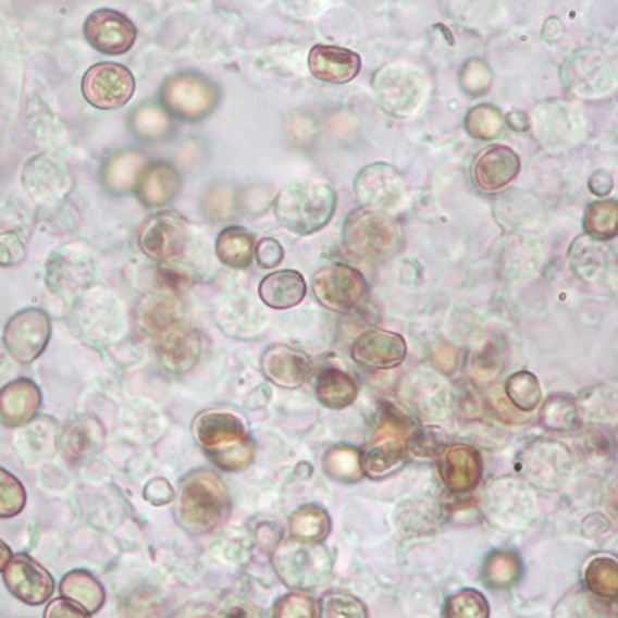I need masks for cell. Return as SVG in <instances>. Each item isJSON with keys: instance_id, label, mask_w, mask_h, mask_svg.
I'll use <instances>...</instances> for the list:
<instances>
[{"instance_id": "d6986e66", "label": "cell", "mask_w": 618, "mask_h": 618, "mask_svg": "<svg viewBox=\"0 0 618 618\" xmlns=\"http://www.w3.org/2000/svg\"><path fill=\"white\" fill-rule=\"evenodd\" d=\"M520 168V157L511 147H485L473 160V184L485 194H498L518 177Z\"/></svg>"}, {"instance_id": "7bdbcfd3", "label": "cell", "mask_w": 618, "mask_h": 618, "mask_svg": "<svg viewBox=\"0 0 618 618\" xmlns=\"http://www.w3.org/2000/svg\"><path fill=\"white\" fill-rule=\"evenodd\" d=\"M444 617L448 618H489V600L475 589H461L452 594L444 604Z\"/></svg>"}, {"instance_id": "03108f58", "label": "cell", "mask_w": 618, "mask_h": 618, "mask_svg": "<svg viewBox=\"0 0 618 618\" xmlns=\"http://www.w3.org/2000/svg\"><path fill=\"white\" fill-rule=\"evenodd\" d=\"M10 557H12V549H10L8 544L0 541V572L4 570V567H7L8 561H10Z\"/></svg>"}, {"instance_id": "f546056e", "label": "cell", "mask_w": 618, "mask_h": 618, "mask_svg": "<svg viewBox=\"0 0 618 618\" xmlns=\"http://www.w3.org/2000/svg\"><path fill=\"white\" fill-rule=\"evenodd\" d=\"M524 563L512 549H493L481 567V581L491 591H509L522 580Z\"/></svg>"}, {"instance_id": "8fae6325", "label": "cell", "mask_w": 618, "mask_h": 618, "mask_svg": "<svg viewBox=\"0 0 618 618\" xmlns=\"http://www.w3.org/2000/svg\"><path fill=\"white\" fill-rule=\"evenodd\" d=\"M51 338V318L39 309H25L13 314L4 329V346L12 359L30 364L44 354Z\"/></svg>"}, {"instance_id": "be15d7a7", "label": "cell", "mask_w": 618, "mask_h": 618, "mask_svg": "<svg viewBox=\"0 0 618 618\" xmlns=\"http://www.w3.org/2000/svg\"><path fill=\"white\" fill-rule=\"evenodd\" d=\"M433 362L441 372L452 373L455 368L459 367V351L454 346L444 344V346L436 347Z\"/></svg>"}, {"instance_id": "8d00e7d4", "label": "cell", "mask_w": 618, "mask_h": 618, "mask_svg": "<svg viewBox=\"0 0 618 618\" xmlns=\"http://www.w3.org/2000/svg\"><path fill=\"white\" fill-rule=\"evenodd\" d=\"M585 591L606 602H615L618 596V563L611 556H596L583 570Z\"/></svg>"}, {"instance_id": "f1b7e54d", "label": "cell", "mask_w": 618, "mask_h": 618, "mask_svg": "<svg viewBox=\"0 0 618 618\" xmlns=\"http://www.w3.org/2000/svg\"><path fill=\"white\" fill-rule=\"evenodd\" d=\"M409 459L404 438H375L372 448L362 454V473L370 480H385L398 473Z\"/></svg>"}, {"instance_id": "44dd1931", "label": "cell", "mask_w": 618, "mask_h": 618, "mask_svg": "<svg viewBox=\"0 0 618 618\" xmlns=\"http://www.w3.org/2000/svg\"><path fill=\"white\" fill-rule=\"evenodd\" d=\"M133 191L147 209H162L181 191V175L168 162H151L144 165Z\"/></svg>"}, {"instance_id": "2e32d148", "label": "cell", "mask_w": 618, "mask_h": 618, "mask_svg": "<svg viewBox=\"0 0 618 618\" xmlns=\"http://www.w3.org/2000/svg\"><path fill=\"white\" fill-rule=\"evenodd\" d=\"M355 191L364 209L388 212L404 201V177L392 165H368L357 175Z\"/></svg>"}, {"instance_id": "7dc6e473", "label": "cell", "mask_w": 618, "mask_h": 618, "mask_svg": "<svg viewBox=\"0 0 618 618\" xmlns=\"http://www.w3.org/2000/svg\"><path fill=\"white\" fill-rule=\"evenodd\" d=\"M320 606L322 618H368V607L357 596L349 593H329Z\"/></svg>"}, {"instance_id": "ab89813d", "label": "cell", "mask_w": 618, "mask_h": 618, "mask_svg": "<svg viewBox=\"0 0 618 618\" xmlns=\"http://www.w3.org/2000/svg\"><path fill=\"white\" fill-rule=\"evenodd\" d=\"M504 392L518 412H535L543 401L541 383L536 375L528 370L511 373L504 383Z\"/></svg>"}, {"instance_id": "f35d334b", "label": "cell", "mask_w": 618, "mask_h": 618, "mask_svg": "<svg viewBox=\"0 0 618 618\" xmlns=\"http://www.w3.org/2000/svg\"><path fill=\"white\" fill-rule=\"evenodd\" d=\"M323 470L338 483H357L362 473V452L354 446H333L323 455Z\"/></svg>"}, {"instance_id": "e0dca14e", "label": "cell", "mask_w": 618, "mask_h": 618, "mask_svg": "<svg viewBox=\"0 0 618 618\" xmlns=\"http://www.w3.org/2000/svg\"><path fill=\"white\" fill-rule=\"evenodd\" d=\"M2 574L8 591L26 606H41L54 593V580L47 568L23 554L10 557Z\"/></svg>"}, {"instance_id": "ffe728a7", "label": "cell", "mask_w": 618, "mask_h": 618, "mask_svg": "<svg viewBox=\"0 0 618 618\" xmlns=\"http://www.w3.org/2000/svg\"><path fill=\"white\" fill-rule=\"evenodd\" d=\"M441 478L444 486L455 494L472 493L483 475V457L470 444H449L442 452Z\"/></svg>"}, {"instance_id": "3957f363", "label": "cell", "mask_w": 618, "mask_h": 618, "mask_svg": "<svg viewBox=\"0 0 618 618\" xmlns=\"http://www.w3.org/2000/svg\"><path fill=\"white\" fill-rule=\"evenodd\" d=\"M342 240L347 251L364 260H386L404 247V228L381 210L357 209L347 215Z\"/></svg>"}, {"instance_id": "277c9868", "label": "cell", "mask_w": 618, "mask_h": 618, "mask_svg": "<svg viewBox=\"0 0 618 618\" xmlns=\"http://www.w3.org/2000/svg\"><path fill=\"white\" fill-rule=\"evenodd\" d=\"M228 511L227 486L210 470L189 473L181 486L178 520L191 533H209Z\"/></svg>"}, {"instance_id": "6da1fadb", "label": "cell", "mask_w": 618, "mask_h": 618, "mask_svg": "<svg viewBox=\"0 0 618 618\" xmlns=\"http://www.w3.org/2000/svg\"><path fill=\"white\" fill-rule=\"evenodd\" d=\"M194 436L210 461L225 472H242L255 462V441L233 410H202L194 422Z\"/></svg>"}, {"instance_id": "30bf717a", "label": "cell", "mask_w": 618, "mask_h": 618, "mask_svg": "<svg viewBox=\"0 0 618 618\" xmlns=\"http://www.w3.org/2000/svg\"><path fill=\"white\" fill-rule=\"evenodd\" d=\"M136 81L121 63H97L83 78L84 99L95 108L115 110L133 99Z\"/></svg>"}, {"instance_id": "f907efd6", "label": "cell", "mask_w": 618, "mask_h": 618, "mask_svg": "<svg viewBox=\"0 0 618 618\" xmlns=\"http://www.w3.org/2000/svg\"><path fill=\"white\" fill-rule=\"evenodd\" d=\"M452 401L461 418H480L485 412V399L481 398L480 391L468 381H459L455 385Z\"/></svg>"}, {"instance_id": "6125c7cd", "label": "cell", "mask_w": 618, "mask_h": 618, "mask_svg": "<svg viewBox=\"0 0 618 618\" xmlns=\"http://www.w3.org/2000/svg\"><path fill=\"white\" fill-rule=\"evenodd\" d=\"M45 618H86L89 617L88 613L84 611L83 607L76 606L71 600L58 598L51 602L47 609H45Z\"/></svg>"}, {"instance_id": "6f0895ef", "label": "cell", "mask_w": 618, "mask_h": 618, "mask_svg": "<svg viewBox=\"0 0 618 618\" xmlns=\"http://www.w3.org/2000/svg\"><path fill=\"white\" fill-rule=\"evenodd\" d=\"M26 247L17 233L0 234V268L17 265L25 260Z\"/></svg>"}, {"instance_id": "83f0119b", "label": "cell", "mask_w": 618, "mask_h": 618, "mask_svg": "<svg viewBox=\"0 0 618 618\" xmlns=\"http://www.w3.org/2000/svg\"><path fill=\"white\" fill-rule=\"evenodd\" d=\"M136 316H138L139 327L149 335L157 336L164 329L181 322L183 318L181 296H175L170 292H158V294L146 296L139 301Z\"/></svg>"}, {"instance_id": "bcb514c9", "label": "cell", "mask_w": 618, "mask_h": 618, "mask_svg": "<svg viewBox=\"0 0 618 618\" xmlns=\"http://www.w3.org/2000/svg\"><path fill=\"white\" fill-rule=\"evenodd\" d=\"M417 425V420L410 417L409 412L399 409L398 405L381 404V407H379L378 436L375 438L392 436V438H404L405 441Z\"/></svg>"}, {"instance_id": "d4e9b609", "label": "cell", "mask_w": 618, "mask_h": 618, "mask_svg": "<svg viewBox=\"0 0 618 618\" xmlns=\"http://www.w3.org/2000/svg\"><path fill=\"white\" fill-rule=\"evenodd\" d=\"M259 296L273 310L294 309L307 296V283L296 270H279L265 275L259 286Z\"/></svg>"}, {"instance_id": "4dcf8cb0", "label": "cell", "mask_w": 618, "mask_h": 618, "mask_svg": "<svg viewBox=\"0 0 618 618\" xmlns=\"http://www.w3.org/2000/svg\"><path fill=\"white\" fill-rule=\"evenodd\" d=\"M60 594L63 598L71 600L76 606L83 607L88 615L101 611L107 602V593H104L101 581L86 570H71L63 576Z\"/></svg>"}, {"instance_id": "7a4b0ae2", "label": "cell", "mask_w": 618, "mask_h": 618, "mask_svg": "<svg viewBox=\"0 0 618 618\" xmlns=\"http://www.w3.org/2000/svg\"><path fill=\"white\" fill-rule=\"evenodd\" d=\"M336 212V191L325 183H296L275 199L279 225L296 236H310L327 227Z\"/></svg>"}, {"instance_id": "ee69618b", "label": "cell", "mask_w": 618, "mask_h": 618, "mask_svg": "<svg viewBox=\"0 0 618 618\" xmlns=\"http://www.w3.org/2000/svg\"><path fill=\"white\" fill-rule=\"evenodd\" d=\"M572 268L578 273V277L585 279V281H594L602 270H604V260H602V252L604 249L598 246V242L591 240L589 236H580L572 246Z\"/></svg>"}, {"instance_id": "91938a15", "label": "cell", "mask_w": 618, "mask_h": 618, "mask_svg": "<svg viewBox=\"0 0 618 618\" xmlns=\"http://www.w3.org/2000/svg\"><path fill=\"white\" fill-rule=\"evenodd\" d=\"M585 452H588L589 461L609 462L613 459V441L609 436L602 435V433H593L585 442Z\"/></svg>"}, {"instance_id": "9f6ffc18", "label": "cell", "mask_w": 618, "mask_h": 618, "mask_svg": "<svg viewBox=\"0 0 618 618\" xmlns=\"http://www.w3.org/2000/svg\"><path fill=\"white\" fill-rule=\"evenodd\" d=\"M493 84V71L480 60H470L461 70V86L470 95L485 94Z\"/></svg>"}, {"instance_id": "9c48e42d", "label": "cell", "mask_w": 618, "mask_h": 618, "mask_svg": "<svg viewBox=\"0 0 618 618\" xmlns=\"http://www.w3.org/2000/svg\"><path fill=\"white\" fill-rule=\"evenodd\" d=\"M312 292L325 309L338 314H354L367 304L368 283L354 265L335 262L314 273Z\"/></svg>"}, {"instance_id": "74e56055", "label": "cell", "mask_w": 618, "mask_h": 618, "mask_svg": "<svg viewBox=\"0 0 618 618\" xmlns=\"http://www.w3.org/2000/svg\"><path fill=\"white\" fill-rule=\"evenodd\" d=\"M583 231L591 240L609 242L617 238L618 202L615 199L591 202L583 214Z\"/></svg>"}, {"instance_id": "60d3db41", "label": "cell", "mask_w": 618, "mask_h": 618, "mask_svg": "<svg viewBox=\"0 0 618 618\" xmlns=\"http://www.w3.org/2000/svg\"><path fill=\"white\" fill-rule=\"evenodd\" d=\"M405 446H407L409 457L431 461V459L441 457L444 448L448 446V441H446L444 431L436 425H417L405 438Z\"/></svg>"}, {"instance_id": "cb8c5ba5", "label": "cell", "mask_w": 618, "mask_h": 618, "mask_svg": "<svg viewBox=\"0 0 618 618\" xmlns=\"http://www.w3.org/2000/svg\"><path fill=\"white\" fill-rule=\"evenodd\" d=\"M405 398L422 417L444 418L449 405V392L438 375L420 372L405 383Z\"/></svg>"}, {"instance_id": "836d02e7", "label": "cell", "mask_w": 618, "mask_h": 618, "mask_svg": "<svg viewBox=\"0 0 618 618\" xmlns=\"http://www.w3.org/2000/svg\"><path fill=\"white\" fill-rule=\"evenodd\" d=\"M146 158L141 152L118 151L112 157L107 158L102 168V178L104 186L114 194H125L133 191L134 184L138 181L139 173L146 165Z\"/></svg>"}, {"instance_id": "7c38bea8", "label": "cell", "mask_w": 618, "mask_h": 618, "mask_svg": "<svg viewBox=\"0 0 618 618\" xmlns=\"http://www.w3.org/2000/svg\"><path fill=\"white\" fill-rule=\"evenodd\" d=\"M188 227L183 215L173 210H158L139 228L138 244L147 257L158 262H170L184 251Z\"/></svg>"}, {"instance_id": "f5cc1de1", "label": "cell", "mask_w": 618, "mask_h": 618, "mask_svg": "<svg viewBox=\"0 0 618 618\" xmlns=\"http://www.w3.org/2000/svg\"><path fill=\"white\" fill-rule=\"evenodd\" d=\"M234 207H236V196L223 184L210 189L202 201V210L210 220H228L234 214Z\"/></svg>"}, {"instance_id": "5b68a950", "label": "cell", "mask_w": 618, "mask_h": 618, "mask_svg": "<svg viewBox=\"0 0 618 618\" xmlns=\"http://www.w3.org/2000/svg\"><path fill=\"white\" fill-rule=\"evenodd\" d=\"M273 568L286 588L292 591H314L333 572V557L323 543H305L284 539L272 556Z\"/></svg>"}, {"instance_id": "681fc988", "label": "cell", "mask_w": 618, "mask_h": 618, "mask_svg": "<svg viewBox=\"0 0 618 618\" xmlns=\"http://www.w3.org/2000/svg\"><path fill=\"white\" fill-rule=\"evenodd\" d=\"M25 505V486L13 473L0 467V518L17 517Z\"/></svg>"}, {"instance_id": "52a82bcc", "label": "cell", "mask_w": 618, "mask_h": 618, "mask_svg": "<svg viewBox=\"0 0 618 618\" xmlns=\"http://www.w3.org/2000/svg\"><path fill=\"white\" fill-rule=\"evenodd\" d=\"M481 505L489 522L499 530H526L535 517V496L530 486L518 478L491 481L483 491Z\"/></svg>"}, {"instance_id": "1f68e13d", "label": "cell", "mask_w": 618, "mask_h": 618, "mask_svg": "<svg viewBox=\"0 0 618 618\" xmlns=\"http://www.w3.org/2000/svg\"><path fill=\"white\" fill-rule=\"evenodd\" d=\"M539 425L548 433H574L581 428V412L572 396L552 394L546 401H541Z\"/></svg>"}, {"instance_id": "c3c4849f", "label": "cell", "mask_w": 618, "mask_h": 618, "mask_svg": "<svg viewBox=\"0 0 618 618\" xmlns=\"http://www.w3.org/2000/svg\"><path fill=\"white\" fill-rule=\"evenodd\" d=\"M273 617L275 618H318L320 617V606L310 594L305 591H294L284 594L273 606Z\"/></svg>"}, {"instance_id": "816d5d0a", "label": "cell", "mask_w": 618, "mask_h": 618, "mask_svg": "<svg viewBox=\"0 0 618 618\" xmlns=\"http://www.w3.org/2000/svg\"><path fill=\"white\" fill-rule=\"evenodd\" d=\"M580 407L581 417L591 418V420H615V412H617V404L615 398L609 396L607 391H589L585 396L578 401Z\"/></svg>"}, {"instance_id": "94428289", "label": "cell", "mask_w": 618, "mask_h": 618, "mask_svg": "<svg viewBox=\"0 0 618 618\" xmlns=\"http://www.w3.org/2000/svg\"><path fill=\"white\" fill-rule=\"evenodd\" d=\"M144 496H146L147 502H151L152 505L162 507V505H168L170 502H173L175 491H173V486L170 485V481L157 478V480H152L151 483H147Z\"/></svg>"}, {"instance_id": "8992f818", "label": "cell", "mask_w": 618, "mask_h": 618, "mask_svg": "<svg viewBox=\"0 0 618 618\" xmlns=\"http://www.w3.org/2000/svg\"><path fill=\"white\" fill-rule=\"evenodd\" d=\"M518 472L544 493H559L574 472V455L561 442L539 438L518 454Z\"/></svg>"}, {"instance_id": "4316f807", "label": "cell", "mask_w": 618, "mask_h": 618, "mask_svg": "<svg viewBox=\"0 0 618 618\" xmlns=\"http://www.w3.org/2000/svg\"><path fill=\"white\" fill-rule=\"evenodd\" d=\"M314 392L316 399L331 410L347 409L359 398L357 381L336 367H325L318 372Z\"/></svg>"}, {"instance_id": "db71d44e", "label": "cell", "mask_w": 618, "mask_h": 618, "mask_svg": "<svg viewBox=\"0 0 618 618\" xmlns=\"http://www.w3.org/2000/svg\"><path fill=\"white\" fill-rule=\"evenodd\" d=\"M157 281L160 291L170 292L175 296H181L191 286V275L188 270L183 265L171 264V260L162 262V265L158 268Z\"/></svg>"}, {"instance_id": "d590c367", "label": "cell", "mask_w": 618, "mask_h": 618, "mask_svg": "<svg viewBox=\"0 0 618 618\" xmlns=\"http://www.w3.org/2000/svg\"><path fill=\"white\" fill-rule=\"evenodd\" d=\"M438 520H441V507L431 499H407L396 509V524L407 535H425L435 530Z\"/></svg>"}, {"instance_id": "ac0fdd59", "label": "cell", "mask_w": 618, "mask_h": 618, "mask_svg": "<svg viewBox=\"0 0 618 618\" xmlns=\"http://www.w3.org/2000/svg\"><path fill=\"white\" fill-rule=\"evenodd\" d=\"M260 364L268 381L286 391H296L307 385L314 373V364L309 355L286 344L268 347Z\"/></svg>"}, {"instance_id": "5bb4252c", "label": "cell", "mask_w": 618, "mask_h": 618, "mask_svg": "<svg viewBox=\"0 0 618 618\" xmlns=\"http://www.w3.org/2000/svg\"><path fill=\"white\" fill-rule=\"evenodd\" d=\"M201 336L181 322L158 333L154 341V359L158 368L171 375H181L194 370L201 359Z\"/></svg>"}, {"instance_id": "7402d4cb", "label": "cell", "mask_w": 618, "mask_h": 618, "mask_svg": "<svg viewBox=\"0 0 618 618\" xmlns=\"http://www.w3.org/2000/svg\"><path fill=\"white\" fill-rule=\"evenodd\" d=\"M309 70L322 83H351L360 73V57L336 45H314L309 52Z\"/></svg>"}, {"instance_id": "11a10c76", "label": "cell", "mask_w": 618, "mask_h": 618, "mask_svg": "<svg viewBox=\"0 0 618 618\" xmlns=\"http://www.w3.org/2000/svg\"><path fill=\"white\" fill-rule=\"evenodd\" d=\"M470 370L473 378L480 381H489L494 375H498L502 370V354L498 347L494 346L493 342H486L485 346L473 355Z\"/></svg>"}, {"instance_id": "4fadbf2b", "label": "cell", "mask_w": 618, "mask_h": 618, "mask_svg": "<svg viewBox=\"0 0 618 618\" xmlns=\"http://www.w3.org/2000/svg\"><path fill=\"white\" fill-rule=\"evenodd\" d=\"M84 36L95 51L108 57H121L133 49L138 28L125 13L115 10H95L84 23Z\"/></svg>"}, {"instance_id": "b9f144b4", "label": "cell", "mask_w": 618, "mask_h": 618, "mask_svg": "<svg viewBox=\"0 0 618 618\" xmlns=\"http://www.w3.org/2000/svg\"><path fill=\"white\" fill-rule=\"evenodd\" d=\"M171 115L160 104H141L133 114L134 133L139 138L157 141L171 133Z\"/></svg>"}, {"instance_id": "680465c9", "label": "cell", "mask_w": 618, "mask_h": 618, "mask_svg": "<svg viewBox=\"0 0 618 618\" xmlns=\"http://www.w3.org/2000/svg\"><path fill=\"white\" fill-rule=\"evenodd\" d=\"M255 259L257 264L264 270L277 268L284 260V249L281 242L275 238H260L255 246Z\"/></svg>"}, {"instance_id": "d6a6232c", "label": "cell", "mask_w": 618, "mask_h": 618, "mask_svg": "<svg viewBox=\"0 0 618 618\" xmlns=\"http://www.w3.org/2000/svg\"><path fill=\"white\" fill-rule=\"evenodd\" d=\"M255 236L247 228L233 227L223 228L218 240H215V255L221 260V264L227 265L231 270H247L255 260Z\"/></svg>"}, {"instance_id": "9a60e30c", "label": "cell", "mask_w": 618, "mask_h": 618, "mask_svg": "<svg viewBox=\"0 0 618 618\" xmlns=\"http://www.w3.org/2000/svg\"><path fill=\"white\" fill-rule=\"evenodd\" d=\"M351 357L360 368L370 372L394 370L407 359V342L394 331L368 329L355 338Z\"/></svg>"}, {"instance_id": "ba28073f", "label": "cell", "mask_w": 618, "mask_h": 618, "mask_svg": "<svg viewBox=\"0 0 618 618\" xmlns=\"http://www.w3.org/2000/svg\"><path fill=\"white\" fill-rule=\"evenodd\" d=\"M168 114L183 121H201L214 112L220 91L209 78L196 73H177L165 78L160 91Z\"/></svg>"}, {"instance_id": "e575fe53", "label": "cell", "mask_w": 618, "mask_h": 618, "mask_svg": "<svg viewBox=\"0 0 618 618\" xmlns=\"http://www.w3.org/2000/svg\"><path fill=\"white\" fill-rule=\"evenodd\" d=\"M292 539L305 543H325L331 533V517L322 505L307 504L292 512L288 520Z\"/></svg>"}, {"instance_id": "e7e4bbea", "label": "cell", "mask_w": 618, "mask_h": 618, "mask_svg": "<svg viewBox=\"0 0 618 618\" xmlns=\"http://www.w3.org/2000/svg\"><path fill=\"white\" fill-rule=\"evenodd\" d=\"M611 530V524L607 522V518L600 512H594V515H589L585 520H583V526H581V531L583 535L589 536V539H596V536L607 535Z\"/></svg>"}, {"instance_id": "603a6c76", "label": "cell", "mask_w": 618, "mask_h": 618, "mask_svg": "<svg viewBox=\"0 0 618 618\" xmlns=\"http://www.w3.org/2000/svg\"><path fill=\"white\" fill-rule=\"evenodd\" d=\"M41 407V391L30 379H15L0 391V422L21 428L32 422Z\"/></svg>"}, {"instance_id": "f6af8a7d", "label": "cell", "mask_w": 618, "mask_h": 618, "mask_svg": "<svg viewBox=\"0 0 618 618\" xmlns=\"http://www.w3.org/2000/svg\"><path fill=\"white\" fill-rule=\"evenodd\" d=\"M505 118L493 104H478L467 114L465 128L472 138L493 139L504 128Z\"/></svg>"}, {"instance_id": "484cf974", "label": "cell", "mask_w": 618, "mask_h": 618, "mask_svg": "<svg viewBox=\"0 0 618 618\" xmlns=\"http://www.w3.org/2000/svg\"><path fill=\"white\" fill-rule=\"evenodd\" d=\"M107 438L102 423L95 417H81L63 430L62 444L63 454L70 461H86L94 457L102 448Z\"/></svg>"}]
</instances>
